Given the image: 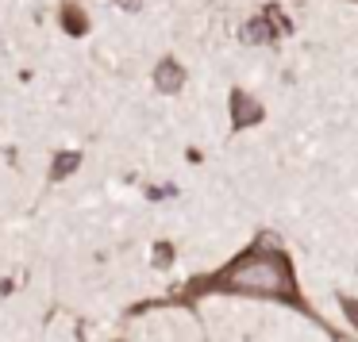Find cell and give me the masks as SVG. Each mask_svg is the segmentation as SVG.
Returning <instances> with one entry per match:
<instances>
[{
    "label": "cell",
    "mask_w": 358,
    "mask_h": 342,
    "mask_svg": "<svg viewBox=\"0 0 358 342\" xmlns=\"http://www.w3.org/2000/svg\"><path fill=\"white\" fill-rule=\"evenodd\" d=\"M170 262H173V246H170V242H158V246H155V265H158V269H166Z\"/></svg>",
    "instance_id": "52a82bcc"
},
{
    "label": "cell",
    "mask_w": 358,
    "mask_h": 342,
    "mask_svg": "<svg viewBox=\"0 0 358 342\" xmlns=\"http://www.w3.org/2000/svg\"><path fill=\"white\" fill-rule=\"evenodd\" d=\"M78 165H81V154H78V150H62V154L55 158V170H50V177L62 181V177H70Z\"/></svg>",
    "instance_id": "5b68a950"
},
{
    "label": "cell",
    "mask_w": 358,
    "mask_h": 342,
    "mask_svg": "<svg viewBox=\"0 0 358 342\" xmlns=\"http://www.w3.org/2000/svg\"><path fill=\"white\" fill-rule=\"evenodd\" d=\"M155 85H158V93H178V89L185 85V70H181V62L162 58L158 70H155Z\"/></svg>",
    "instance_id": "3957f363"
},
{
    "label": "cell",
    "mask_w": 358,
    "mask_h": 342,
    "mask_svg": "<svg viewBox=\"0 0 358 342\" xmlns=\"http://www.w3.org/2000/svg\"><path fill=\"white\" fill-rule=\"evenodd\" d=\"M339 308H343V315L350 319V327L358 331V300H350V296H339Z\"/></svg>",
    "instance_id": "ba28073f"
},
{
    "label": "cell",
    "mask_w": 358,
    "mask_h": 342,
    "mask_svg": "<svg viewBox=\"0 0 358 342\" xmlns=\"http://www.w3.org/2000/svg\"><path fill=\"white\" fill-rule=\"evenodd\" d=\"M196 296H255V300H278V304H285V308H296L301 315L316 319V311H312L301 296V285H296L289 254L281 246H273V242H266V239H258L255 246H247L239 258H231L224 269L193 277L185 285V292L178 296V304H193Z\"/></svg>",
    "instance_id": "6da1fadb"
},
{
    "label": "cell",
    "mask_w": 358,
    "mask_h": 342,
    "mask_svg": "<svg viewBox=\"0 0 358 342\" xmlns=\"http://www.w3.org/2000/svg\"><path fill=\"white\" fill-rule=\"evenodd\" d=\"M262 116H266L262 104H258L255 96H247V93L235 89V93H231V127H235V131H247V127L262 124Z\"/></svg>",
    "instance_id": "7a4b0ae2"
},
{
    "label": "cell",
    "mask_w": 358,
    "mask_h": 342,
    "mask_svg": "<svg viewBox=\"0 0 358 342\" xmlns=\"http://www.w3.org/2000/svg\"><path fill=\"white\" fill-rule=\"evenodd\" d=\"M166 196H178L173 185H162V188H150V200H166Z\"/></svg>",
    "instance_id": "9c48e42d"
},
{
    "label": "cell",
    "mask_w": 358,
    "mask_h": 342,
    "mask_svg": "<svg viewBox=\"0 0 358 342\" xmlns=\"http://www.w3.org/2000/svg\"><path fill=\"white\" fill-rule=\"evenodd\" d=\"M243 43H270L273 39V27H270V12L266 16H258V20H250L247 27H243Z\"/></svg>",
    "instance_id": "277c9868"
},
{
    "label": "cell",
    "mask_w": 358,
    "mask_h": 342,
    "mask_svg": "<svg viewBox=\"0 0 358 342\" xmlns=\"http://www.w3.org/2000/svg\"><path fill=\"white\" fill-rule=\"evenodd\" d=\"M85 16H78V8H66V31H70V35H81V31H85Z\"/></svg>",
    "instance_id": "8992f818"
},
{
    "label": "cell",
    "mask_w": 358,
    "mask_h": 342,
    "mask_svg": "<svg viewBox=\"0 0 358 342\" xmlns=\"http://www.w3.org/2000/svg\"><path fill=\"white\" fill-rule=\"evenodd\" d=\"M120 4H124L127 12H135V8H139V0H120Z\"/></svg>",
    "instance_id": "30bf717a"
}]
</instances>
